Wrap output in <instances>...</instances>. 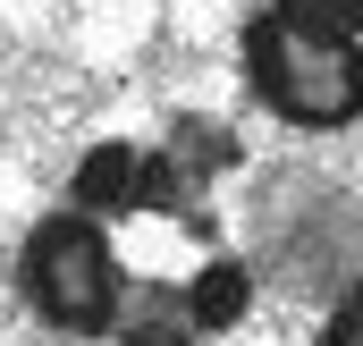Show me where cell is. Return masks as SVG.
Masks as SVG:
<instances>
[{
  "instance_id": "cell-2",
  "label": "cell",
  "mask_w": 363,
  "mask_h": 346,
  "mask_svg": "<svg viewBox=\"0 0 363 346\" xmlns=\"http://www.w3.org/2000/svg\"><path fill=\"white\" fill-rule=\"evenodd\" d=\"M245 85L254 101L304 127H355L363 118V0H262L245 17Z\"/></svg>"
},
{
  "instance_id": "cell-3",
  "label": "cell",
  "mask_w": 363,
  "mask_h": 346,
  "mask_svg": "<svg viewBox=\"0 0 363 346\" xmlns=\"http://www.w3.org/2000/svg\"><path fill=\"white\" fill-rule=\"evenodd\" d=\"M321 346H363V279L338 296V313L321 321Z\"/></svg>"
},
{
  "instance_id": "cell-1",
  "label": "cell",
  "mask_w": 363,
  "mask_h": 346,
  "mask_svg": "<svg viewBox=\"0 0 363 346\" xmlns=\"http://www.w3.org/2000/svg\"><path fill=\"white\" fill-rule=\"evenodd\" d=\"M237 135L169 118L161 135L93 144L68 194L26 228V304L85 346H211L254 313V262L228 245L211 186Z\"/></svg>"
}]
</instances>
